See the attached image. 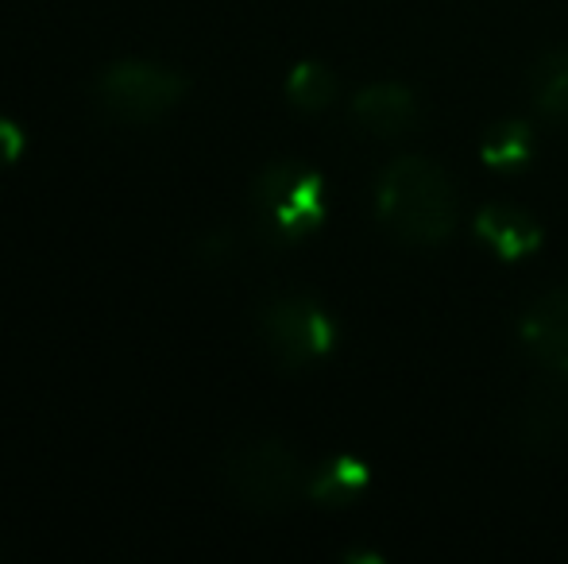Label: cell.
<instances>
[{
	"mask_svg": "<svg viewBox=\"0 0 568 564\" xmlns=\"http://www.w3.org/2000/svg\"><path fill=\"white\" fill-rule=\"evenodd\" d=\"M367 483H372V468H367V460L341 452V457L325 460L322 468L310 472L306 499L310 503H322V506H344V503H352Z\"/></svg>",
	"mask_w": 568,
	"mask_h": 564,
	"instance_id": "9",
	"label": "cell"
},
{
	"mask_svg": "<svg viewBox=\"0 0 568 564\" xmlns=\"http://www.w3.org/2000/svg\"><path fill=\"white\" fill-rule=\"evenodd\" d=\"M221 480L240 506L255 514H283L306 499L310 468L278 437H247L225 449Z\"/></svg>",
	"mask_w": 568,
	"mask_h": 564,
	"instance_id": "2",
	"label": "cell"
},
{
	"mask_svg": "<svg viewBox=\"0 0 568 564\" xmlns=\"http://www.w3.org/2000/svg\"><path fill=\"white\" fill-rule=\"evenodd\" d=\"M337 74L329 66H322V62H298L291 70V78H286V98L302 113H325L337 101Z\"/></svg>",
	"mask_w": 568,
	"mask_h": 564,
	"instance_id": "13",
	"label": "cell"
},
{
	"mask_svg": "<svg viewBox=\"0 0 568 564\" xmlns=\"http://www.w3.org/2000/svg\"><path fill=\"white\" fill-rule=\"evenodd\" d=\"M379 217L398 240L418 248L449 240L460 221V197L449 171L422 155L395 158L379 178Z\"/></svg>",
	"mask_w": 568,
	"mask_h": 564,
	"instance_id": "1",
	"label": "cell"
},
{
	"mask_svg": "<svg viewBox=\"0 0 568 564\" xmlns=\"http://www.w3.org/2000/svg\"><path fill=\"white\" fill-rule=\"evenodd\" d=\"M255 325H260L267 352L291 371L310 368V363L325 360L337 348V325L306 294H278V298H271L260 309Z\"/></svg>",
	"mask_w": 568,
	"mask_h": 564,
	"instance_id": "5",
	"label": "cell"
},
{
	"mask_svg": "<svg viewBox=\"0 0 568 564\" xmlns=\"http://www.w3.org/2000/svg\"><path fill=\"white\" fill-rule=\"evenodd\" d=\"M476 236L495 252L499 259H526L530 252L541 248V225L526 209L507 202L484 205L476 213Z\"/></svg>",
	"mask_w": 568,
	"mask_h": 564,
	"instance_id": "8",
	"label": "cell"
},
{
	"mask_svg": "<svg viewBox=\"0 0 568 564\" xmlns=\"http://www.w3.org/2000/svg\"><path fill=\"white\" fill-rule=\"evenodd\" d=\"M28 151V136H23V124H16L12 116H0V171L16 166Z\"/></svg>",
	"mask_w": 568,
	"mask_h": 564,
	"instance_id": "14",
	"label": "cell"
},
{
	"mask_svg": "<svg viewBox=\"0 0 568 564\" xmlns=\"http://www.w3.org/2000/svg\"><path fill=\"white\" fill-rule=\"evenodd\" d=\"M190 78L155 59H116L93 78V101L116 124H159L186 101Z\"/></svg>",
	"mask_w": 568,
	"mask_h": 564,
	"instance_id": "3",
	"label": "cell"
},
{
	"mask_svg": "<svg viewBox=\"0 0 568 564\" xmlns=\"http://www.w3.org/2000/svg\"><path fill=\"white\" fill-rule=\"evenodd\" d=\"M523 340L549 371L568 376V286H554L526 309Z\"/></svg>",
	"mask_w": 568,
	"mask_h": 564,
	"instance_id": "6",
	"label": "cell"
},
{
	"mask_svg": "<svg viewBox=\"0 0 568 564\" xmlns=\"http://www.w3.org/2000/svg\"><path fill=\"white\" fill-rule=\"evenodd\" d=\"M530 93L541 121L568 124V47H549L530 66Z\"/></svg>",
	"mask_w": 568,
	"mask_h": 564,
	"instance_id": "10",
	"label": "cell"
},
{
	"mask_svg": "<svg viewBox=\"0 0 568 564\" xmlns=\"http://www.w3.org/2000/svg\"><path fill=\"white\" fill-rule=\"evenodd\" d=\"M352 116L372 136L395 140L418 124V98L398 82H375L352 98Z\"/></svg>",
	"mask_w": 568,
	"mask_h": 564,
	"instance_id": "7",
	"label": "cell"
},
{
	"mask_svg": "<svg viewBox=\"0 0 568 564\" xmlns=\"http://www.w3.org/2000/svg\"><path fill=\"white\" fill-rule=\"evenodd\" d=\"M568 437V399L561 391H541L523 414V441L530 449H549Z\"/></svg>",
	"mask_w": 568,
	"mask_h": 564,
	"instance_id": "12",
	"label": "cell"
},
{
	"mask_svg": "<svg viewBox=\"0 0 568 564\" xmlns=\"http://www.w3.org/2000/svg\"><path fill=\"white\" fill-rule=\"evenodd\" d=\"M479 158L491 171H518L534 158V132L526 121H503L491 124L479 140Z\"/></svg>",
	"mask_w": 568,
	"mask_h": 564,
	"instance_id": "11",
	"label": "cell"
},
{
	"mask_svg": "<svg viewBox=\"0 0 568 564\" xmlns=\"http://www.w3.org/2000/svg\"><path fill=\"white\" fill-rule=\"evenodd\" d=\"M252 202L275 240L294 244L325 225V182L314 166L275 158L255 174Z\"/></svg>",
	"mask_w": 568,
	"mask_h": 564,
	"instance_id": "4",
	"label": "cell"
}]
</instances>
